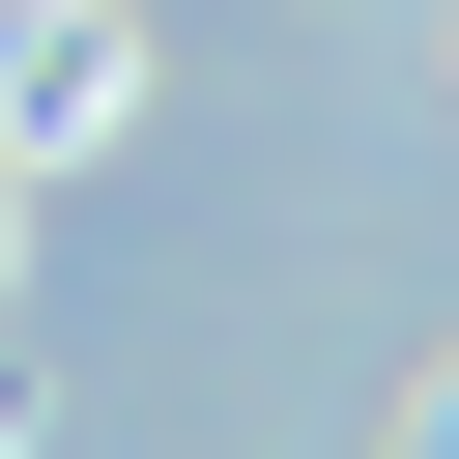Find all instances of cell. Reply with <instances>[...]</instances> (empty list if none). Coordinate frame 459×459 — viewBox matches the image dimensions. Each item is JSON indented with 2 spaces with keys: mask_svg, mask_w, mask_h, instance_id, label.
Listing matches in <instances>:
<instances>
[{
  "mask_svg": "<svg viewBox=\"0 0 459 459\" xmlns=\"http://www.w3.org/2000/svg\"><path fill=\"white\" fill-rule=\"evenodd\" d=\"M115 86H143L115 0H29V29H0V172H29V143H115Z\"/></svg>",
  "mask_w": 459,
  "mask_h": 459,
  "instance_id": "cell-1",
  "label": "cell"
},
{
  "mask_svg": "<svg viewBox=\"0 0 459 459\" xmlns=\"http://www.w3.org/2000/svg\"><path fill=\"white\" fill-rule=\"evenodd\" d=\"M402 459H459V373H430V430H402Z\"/></svg>",
  "mask_w": 459,
  "mask_h": 459,
  "instance_id": "cell-2",
  "label": "cell"
}]
</instances>
